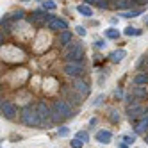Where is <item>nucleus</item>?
<instances>
[{"label":"nucleus","mask_w":148,"mask_h":148,"mask_svg":"<svg viewBox=\"0 0 148 148\" xmlns=\"http://www.w3.org/2000/svg\"><path fill=\"white\" fill-rule=\"evenodd\" d=\"M20 118H22V123L27 125V127H36V125L41 123V116H39L38 109L32 107V105H27L22 111V114H20Z\"/></svg>","instance_id":"nucleus-1"},{"label":"nucleus","mask_w":148,"mask_h":148,"mask_svg":"<svg viewBox=\"0 0 148 148\" xmlns=\"http://www.w3.org/2000/svg\"><path fill=\"white\" fill-rule=\"evenodd\" d=\"M71 116V107L66 100H56L52 105V120L57 121L59 118H70Z\"/></svg>","instance_id":"nucleus-2"},{"label":"nucleus","mask_w":148,"mask_h":148,"mask_svg":"<svg viewBox=\"0 0 148 148\" xmlns=\"http://www.w3.org/2000/svg\"><path fill=\"white\" fill-rule=\"evenodd\" d=\"M82 57H84V48L80 43H71L64 48V59L68 62H80Z\"/></svg>","instance_id":"nucleus-3"},{"label":"nucleus","mask_w":148,"mask_h":148,"mask_svg":"<svg viewBox=\"0 0 148 148\" xmlns=\"http://www.w3.org/2000/svg\"><path fill=\"white\" fill-rule=\"evenodd\" d=\"M62 71H64L68 77L77 79V77H80V75H82L84 66L80 64V62H66V64H64V68H62Z\"/></svg>","instance_id":"nucleus-4"},{"label":"nucleus","mask_w":148,"mask_h":148,"mask_svg":"<svg viewBox=\"0 0 148 148\" xmlns=\"http://www.w3.org/2000/svg\"><path fill=\"white\" fill-rule=\"evenodd\" d=\"M36 109H38V112H39V116H41V121H43V123H50V121H54V120H52V109L48 107L45 102H39Z\"/></svg>","instance_id":"nucleus-5"},{"label":"nucleus","mask_w":148,"mask_h":148,"mask_svg":"<svg viewBox=\"0 0 148 148\" xmlns=\"http://www.w3.org/2000/svg\"><path fill=\"white\" fill-rule=\"evenodd\" d=\"M48 29L52 30H66L68 29V23L64 22V20H61V18H56V16H52L48 22H47Z\"/></svg>","instance_id":"nucleus-6"},{"label":"nucleus","mask_w":148,"mask_h":148,"mask_svg":"<svg viewBox=\"0 0 148 148\" xmlns=\"http://www.w3.org/2000/svg\"><path fill=\"white\" fill-rule=\"evenodd\" d=\"M73 89H75L77 93H80L82 95V97H86V95H89V86H88V84L86 82H84L82 79H75V80H73V86H71Z\"/></svg>","instance_id":"nucleus-7"},{"label":"nucleus","mask_w":148,"mask_h":148,"mask_svg":"<svg viewBox=\"0 0 148 148\" xmlns=\"http://www.w3.org/2000/svg\"><path fill=\"white\" fill-rule=\"evenodd\" d=\"M2 114H4V118L13 120L14 116H16V107H14L11 102H4L2 100Z\"/></svg>","instance_id":"nucleus-8"},{"label":"nucleus","mask_w":148,"mask_h":148,"mask_svg":"<svg viewBox=\"0 0 148 148\" xmlns=\"http://www.w3.org/2000/svg\"><path fill=\"white\" fill-rule=\"evenodd\" d=\"M95 137H97V141H98V143L107 145V143H111V139H112V134H111L109 130H98Z\"/></svg>","instance_id":"nucleus-9"},{"label":"nucleus","mask_w":148,"mask_h":148,"mask_svg":"<svg viewBox=\"0 0 148 148\" xmlns=\"http://www.w3.org/2000/svg\"><path fill=\"white\" fill-rule=\"evenodd\" d=\"M143 112V107L139 103H134V105H129V109H127V116H129L130 120H134V118H137Z\"/></svg>","instance_id":"nucleus-10"},{"label":"nucleus","mask_w":148,"mask_h":148,"mask_svg":"<svg viewBox=\"0 0 148 148\" xmlns=\"http://www.w3.org/2000/svg\"><path fill=\"white\" fill-rule=\"evenodd\" d=\"M148 132V114L143 116V120L136 125V134H146Z\"/></svg>","instance_id":"nucleus-11"},{"label":"nucleus","mask_w":148,"mask_h":148,"mask_svg":"<svg viewBox=\"0 0 148 148\" xmlns=\"http://www.w3.org/2000/svg\"><path fill=\"white\" fill-rule=\"evenodd\" d=\"M125 56H127V52L123 48H120V50H114L109 57H111V62H120V61H123Z\"/></svg>","instance_id":"nucleus-12"},{"label":"nucleus","mask_w":148,"mask_h":148,"mask_svg":"<svg viewBox=\"0 0 148 148\" xmlns=\"http://www.w3.org/2000/svg\"><path fill=\"white\" fill-rule=\"evenodd\" d=\"M132 95H134V97H137V98H146L148 91L143 86H136V88H132Z\"/></svg>","instance_id":"nucleus-13"},{"label":"nucleus","mask_w":148,"mask_h":148,"mask_svg":"<svg viewBox=\"0 0 148 148\" xmlns=\"http://www.w3.org/2000/svg\"><path fill=\"white\" fill-rule=\"evenodd\" d=\"M132 4H134V0H116L114 7L116 9H129V7H132Z\"/></svg>","instance_id":"nucleus-14"},{"label":"nucleus","mask_w":148,"mask_h":148,"mask_svg":"<svg viewBox=\"0 0 148 148\" xmlns=\"http://www.w3.org/2000/svg\"><path fill=\"white\" fill-rule=\"evenodd\" d=\"M134 84H136V86L148 84V73H139V75H136V77H134Z\"/></svg>","instance_id":"nucleus-15"},{"label":"nucleus","mask_w":148,"mask_h":148,"mask_svg":"<svg viewBox=\"0 0 148 148\" xmlns=\"http://www.w3.org/2000/svg\"><path fill=\"white\" fill-rule=\"evenodd\" d=\"M77 11H79L82 16H88V18H89V16H93V11H91V7H89V5H86V4L79 5V7H77Z\"/></svg>","instance_id":"nucleus-16"},{"label":"nucleus","mask_w":148,"mask_h":148,"mask_svg":"<svg viewBox=\"0 0 148 148\" xmlns=\"http://www.w3.org/2000/svg\"><path fill=\"white\" fill-rule=\"evenodd\" d=\"M59 41H61V45H68L70 41H71V32H70V30H62Z\"/></svg>","instance_id":"nucleus-17"},{"label":"nucleus","mask_w":148,"mask_h":148,"mask_svg":"<svg viewBox=\"0 0 148 148\" xmlns=\"http://www.w3.org/2000/svg\"><path fill=\"white\" fill-rule=\"evenodd\" d=\"M139 14H141L139 9H132V11H123L121 13L123 18H136V16H139Z\"/></svg>","instance_id":"nucleus-18"},{"label":"nucleus","mask_w":148,"mask_h":148,"mask_svg":"<svg viewBox=\"0 0 148 148\" xmlns=\"http://www.w3.org/2000/svg\"><path fill=\"white\" fill-rule=\"evenodd\" d=\"M105 36H107L109 39H118L120 32H118V29H107V30H105Z\"/></svg>","instance_id":"nucleus-19"},{"label":"nucleus","mask_w":148,"mask_h":148,"mask_svg":"<svg viewBox=\"0 0 148 148\" xmlns=\"http://www.w3.org/2000/svg\"><path fill=\"white\" fill-rule=\"evenodd\" d=\"M125 34H127V36H139L141 30L136 29V27H127V29H125Z\"/></svg>","instance_id":"nucleus-20"},{"label":"nucleus","mask_w":148,"mask_h":148,"mask_svg":"<svg viewBox=\"0 0 148 148\" xmlns=\"http://www.w3.org/2000/svg\"><path fill=\"white\" fill-rule=\"evenodd\" d=\"M82 145H84V141H82V139H79V137L71 139V143H70V146H71V148H82Z\"/></svg>","instance_id":"nucleus-21"},{"label":"nucleus","mask_w":148,"mask_h":148,"mask_svg":"<svg viewBox=\"0 0 148 148\" xmlns=\"http://www.w3.org/2000/svg\"><path fill=\"white\" fill-rule=\"evenodd\" d=\"M43 7L48 9V11H54V9H56V4L52 2V0H45V2H43Z\"/></svg>","instance_id":"nucleus-22"},{"label":"nucleus","mask_w":148,"mask_h":148,"mask_svg":"<svg viewBox=\"0 0 148 148\" xmlns=\"http://www.w3.org/2000/svg\"><path fill=\"white\" fill-rule=\"evenodd\" d=\"M57 132H59L61 137H68V136H70V129H68V127H61Z\"/></svg>","instance_id":"nucleus-23"},{"label":"nucleus","mask_w":148,"mask_h":148,"mask_svg":"<svg viewBox=\"0 0 148 148\" xmlns=\"http://www.w3.org/2000/svg\"><path fill=\"white\" fill-rule=\"evenodd\" d=\"M77 137H79V139H82L84 143H89V136H88L86 132H79V134H77Z\"/></svg>","instance_id":"nucleus-24"},{"label":"nucleus","mask_w":148,"mask_h":148,"mask_svg":"<svg viewBox=\"0 0 148 148\" xmlns=\"http://www.w3.org/2000/svg\"><path fill=\"white\" fill-rule=\"evenodd\" d=\"M123 141L127 145H132V143H136V136H123Z\"/></svg>","instance_id":"nucleus-25"},{"label":"nucleus","mask_w":148,"mask_h":148,"mask_svg":"<svg viewBox=\"0 0 148 148\" xmlns=\"http://www.w3.org/2000/svg\"><path fill=\"white\" fill-rule=\"evenodd\" d=\"M118 120H120V114L116 112V111H112V112H111V121H114V123H116Z\"/></svg>","instance_id":"nucleus-26"},{"label":"nucleus","mask_w":148,"mask_h":148,"mask_svg":"<svg viewBox=\"0 0 148 148\" xmlns=\"http://www.w3.org/2000/svg\"><path fill=\"white\" fill-rule=\"evenodd\" d=\"M77 34H79V36H86V29H84L82 25H79V27H77Z\"/></svg>","instance_id":"nucleus-27"},{"label":"nucleus","mask_w":148,"mask_h":148,"mask_svg":"<svg viewBox=\"0 0 148 148\" xmlns=\"http://www.w3.org/2000/svg\"><path fill=\"white\" fill-rule=\"evenodd\" d=\"M23 18V13L22 11H16L14 14H13V20H22Z\"/></svg>","instance_id":"nucleus-28"},{"label":"nucleus","mask_w":148,"mask_h":148,"mask_svg":"<svg viewBox=\"0 0 148 148\" xmlns=\"http://www.w3.org/2000/svg\"><path fill=\"white\" fill-rule=\"evenodd\" d=\"M97 4H98V7H102V9H105V7H107V5H109L107 2H105V0H98V2H97Z\"/></svg>","instance_id":"nucleus-29"},{"label":"nucleus","mask_w":148,"mask_h":148,"mask_svg":"<svg viewBox=\"0 0 148 148\" xmlns=\"http://www.w3.org/2000/svg\"><path fill=\"white\" fill-rule=\"evenodd\" d=\"M97 47H98V48H103V47H105V43H103L102 39H98V41H97Z\"/></svg>","instance_id":"nucleus-30"},{"label":"nucleus","mask_w":148,"mask_h":148,"mask_svg":"<svg viewBox=\"0 0 148 148\" xmlns=\"http://www.w3.org/2000/svg\"><path fill=\"white\" fill-rule=\"evenodd\" d=\"M95 2H98V0H86V4H95Z\"/></svg>","instance_id":"nucleus-31"},{"label":"nucleus","mask_w":148,"mask_h":148,"mask_svg":"<svg viewBox=\"0 0 148 148\" xmlns=\"http://www.w3.org/2000/svg\"><path fill=\"white\" fill-rule=\"evenodd\" d=\"M120 148H129V145H125V143H121V145H120Z\"/></svg>","instance_id":"nucleus-32"},{"label":"nucleus","mask_w":148,"mask_h":148,"mask_svg":"<svg viewBox=\"0 0 148 148\" xmlns=\"http://www.w3.org/2000/svg\"><path fill=\"white\" fill-rule=\"evenodd\" d=\"M134 2H137V4H143V2H146V0H134Z\"/></svg>","instance_id":"nucleus-33"},{"label":"nucleus","mask_w":148,"mask_h":148,"mask_svg":"<svg viewBox=\"0 0 148 148\" xmlns=\"http://www.w3.org/2000/svg\"><path fill=\"white\" fill-rule=\"evenodd\" d=\"M145 23H146V25H148V18H145Z\"/></svg>","instance_id":"nucleus-34"},{"label":"nucleus","mask_w":148,"mask_h":148,"mask_svg":"<svg viewBox=\"0 0 148 148\" xmlns=\"http://www.w3.org/2000/svg\"><path fill=\"white\" fill-rule=\"evenodd\" d=\"M146 143H148V136H146Z\"/></svg>","instance_id":"nucleus-35"},{"label":"nucleus","mask_w":148,"mask_h":148,"mask_svg":"<svg viewBox=\"0 0 148 148\" xmlns=\"http://www.w3.org/2000/svg\"><path fill=\"white\" fill-rule=\"evenodd\" d=\"M146 62H148V59H146Z\"/></svg>","instance_id":"nucleus-36"}]
</instances>
